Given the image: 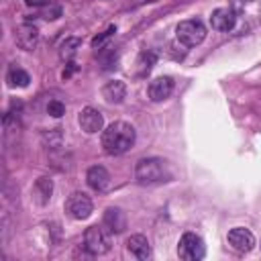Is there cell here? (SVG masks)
I'll return each instance as SVG.
<instances>
[{
    "label": "cell",
    "instance_id": "obj_15",
    "mask_svg": "<svg viewBox=\"0 0 261 261\" xmlns=\"http://www.w3.org/2000/svg\"><path fill=\"white\" fill-rule=\"evenodd\" d=\"M104 226L110 232H114V234L124 232V228H126V214L120 208H112V206L106 208V212H104Z\"/></svg>",
    "mask_w": 261,
    "mask_h": 261
},
{
    "label": "cell",
    "instance_id": "obj_11",
    "mask_svg": "<svg viewBox=\"0 0 261 261\" xmlns=\"http://www.w3.org/2000/svg\"><path fill=\"white\" fill-rule=\"evenodd\" d=\"M234 22H237V12L232 8H216L210 14V24L216 31H222V33L232 31Z\"/></svg>",
    "mask_w": 261,
    "mask_h": 261
},
{
    "label": "cell",
    "instance_id": "obj_3",
    "mask_svg": "<svg viewBox=\"0 0 261 261\" xmlns=\"http://www.w3.org/2000/svg\"><path fill=\"white\" fill-rule=\"evenodd\" d=\"M175 39L186 45V47H196L200 45L204 39H206V27L202 20L198 18H188V20H181L177 27H175Z\"/></svg>",
    "mask_w": 261,
    "mask_h": 261
},
{
    "label": "cell",
    "instance_id": "obj_10",
    "mask_svg": "<svg viewBox=\"0 0 261 261\" xmlns=\"http://www.w3.org/2000/svg\"><path fill=\"white\" fill-rule=\"evenodd\" d=\"M14 41H16V45L20 49L33 51L37 47V43H39V29L35 24H31V22H22L14 31Z\"/></svg>",
    "mask_w": 261,
    "mask_h": 261
},
{
    "label": "cell",
    "instance_id": "obj_9",
    "mask_svg": "<svg viewBox=\"0 0 261 261\" xmlns=\"http://www.w3.org/2000/svg\"><path fill=\"white\" fill-rule=\"evenodd\" d=\"M228 245L239 253H249L255 247V237L249 228L234 226L228 230Z\"/></svg>",
    "mask_w": 261,
    "mask_h": 261
},
{
    "label": "cell",
    "instance_id": "obj_13",
    "mask_svg": "<svg viewBox=\"0 0 261 261\" xmlns=\"http://www.w3.org/2000/svg\"><path fill=\"white\" fill-rule=\"evenodd\" d=\"M126 249L137 257V259H141V261H147V259H151V245H149V241H147V237L145 234H130L128 239H126Z\"/></svg>",
    "mask_w": 261,
    "mask_h": 261
},
{
    "label": "cell",
    "instance_id": "obj_22",
    "mask_svg": "<svg viewBox=\"0 0 261 261\" xmlns=\"http://www.w3.org/2000/svg\"><path fill=\"white\" fill-rule=\"evenodd\" d=\"M47 114H51L53 118L63 116V114H65V104L59 102V100H51V102L47 104Z\"/></svg>",
    "mask_w": 261,
    "mask_h": 261
},
{
    "label": "cell",
    "instance_id": "obj_8",
    "mask_svg": "<svg viewBox=\"0 0 261 261\" xmlns=\"http://www.w3.org/2000/svg\"><path fill=\"white\" fill-rule=\"evenodd\" d=\"M171 92H173V80L169 75H159L151 80L147 88V96L151 102H163L171 96Z\"/></svg>",
    "mask_w": 261,
    "mask_h": 261
},
{
    "label": "cell",
    "instance_id": "obj_19",
    "mask_svg": "<svg viewBox=\"0 0 261 261\" xmlns=\"http://www.w3.org/2000/svg\"><path fill=\"white\" fill-rule=\"evenodd\" d=\"M100 49H102V51H100V55H98V61L102 63L104 69H110V67L116 63L118 53H116L112 47H100Z\"/></svg>",
    "mask_w": 261,
    "mask_h": 261
},
{
    "label": "cell",
    "instance_id": "obj_25",
    "mask_svg": "<svg viewBox=\"0 0 261 261\" xmlns=\"http://www.w3.org/2000/svg\"><path fill=\"white\" fill-rule=\"evenodd\" d=\"M228 2H230V8L237 12V10H243L245 6H249L253 0H228Z\"/></svg>",
    "mask_w": 261,
    "mask_h": 261
},
{
    "label": "cell",
    "instance_id": "obj_27",
    "mask_svg": "<svg viewBox=\"0 0 261 261\" xmlns=\"http://www.w3.org/2000/svg\"><path fill=\"white\" fill-rule=\"evenodd\" d=\"M73 71H75V63H71V61H69V63H67V69L63 71V80H65V77H69Z\"/></svg>",
    "mask_w": 261,
    "mask_h": 261
},
{
    "label": "cell",
    "instance_id": "obj_6",
    "mask_svg": "<svg viewBox=\"0 0 261 261\" xmlns=\"http://www.w3.org/2000/svg\"><path fill=\"white\" fill-rule=\"evenodd\" d=\"M65 210L71 218L75 220H86L90 214H92V200L88 194L84 192H73L67 202H65Z\"/></svg>",
    "mask_w": 261,
    "mask_h": 261
},
{
    "label": "cell",
    "instance_id": "obj_23",
    "mask_svg": "<svg viewBox=\"0 0 261 261\" xmlns=\"http://www.w3.org/2000/svg\"><path fill=\"white\" fill-rule=\"evenodd\" d=\"M112 33H116V27H114V24H112V27H108V29H106L102 35H98V37L92 41V47H98V49H100V47L104 45V41L112 37Z\"/></svg>",
    "mask_w": 261,
    "mask_h": 261
},
{
    "label": "cell",
    "instance_id": "obj_26",
    "mask_svg": "<svg viewBox=\"0 0 261 261\" xmlns=\"http://www.w3.org/2000/svg\"><path fill=\"white\" fill-rule=\"evenodd\" d=\"M29 6H49L51 2L49 0H24Z\"/></svg>",
    "mask_w": 261,
    "mask_h": 261
},
{
    "label": "cell",
    "instance_id": "obj_7",
    "mask_svg": "<svg viewBox=\"0 0 261 261\" xmlns=\"http://www.w3.org/2000/svg\"><path fill=\"white\" fill-rule=\"evenodd\" d=\"M77 122H80V126H82L84 133L96 135V133L102 130V126H104V116H102L100 110H96V108H92V106H86V108L80 110Z\"/></svg>",
    "mask_w": 261,
    "mask_h": 261
},
{
    "label": "cell",
    "instance_id": "obj_17",
    "mask_svg": "<svg viewBox=\"0 0 261 261\" xmlns=\"http://www.w3.org/2000/svg\"><path fill=\"white\" fill-rule=\"evenodd\" d=\"M53 194V181L49 177H39L35 181V198L39 204H47Z\"/></svg>",
    "mask_w": 261,
    "mask_h": 261
},
{
    "label": "cell",
    "instance_id": "obj_4",
    "mask_svg": "<svg viewBox=\"0 0 261 261\" xmlns=\"http://www.w3.org/2000/svg\"><path fill=\"white\" fill-rule=\"evenodd\" d=\"M84 249L90 255H104L110 251V237L102 226H90L84 232Z\"/></svg>",
    "mask_w": 261,
    "mask_h": 261
},
{
    "label": "cell",
    "instance_id": "obj_12",
    "mask_svg": "<svg viewBox=\"0 0 261 261\" xmlns=\"http://www.w3.org/2000/svg\"><path fill=\"white\" fill-rule=\"evenodd\" d=\"M86 181L92 190L96 192H106L110 188V173L106 171V167L102 165H92L88 171H86Z\"/></svg>",
    "mask_w": 261,
    "mask_h": 261
},
{
    "label": "cell",
    "instance_id": "obj_2",
    "mask_svg": "<svg viewBox=\"0 0 261 261\" xmlns=\"http://www.w3.org/2000/svg\"><path fill=\"white\" fill-rule=\"evenodd\" d=\"M135 177L143 186H153V184H163L171 179V171L165 159L161 157H145L139 159L135 165Z\"/></svg>",
    "mask_w": 261,
    "mask_h": 261
},
{
    "label": "cell",
    "instance_id": "obj_24",
    "mask_svg": "<svg viewBox=\"0 0 261 261\" xmlns=\"http://www.w3.org/2000/svg\"><path fill=\"white\" fill-rule=\"evenodd\" d=\"M41 16H43V18H47V20H55V18H59V16H61V8H59V6H55V4H49V8H47L45 12H41Z\"/></svg>",
    "mask_w": 261,
    "mask_h": 261
},
{
    "label": "cell",
    "instance_id": "obj_18",
    "mask_svg": "<svg viewBox=\"0 0 261 261\" xmlns=\"http://www.w3.org/2000/svg\"><path fill=\"white\" fill-rule=\"evenodd\" d=\"M80 47H82V41H80L77 37H67V39L61 41V45H59V57H61L63 61H71V59L75 57V53H77Z\"/></svg>",
    "mask_w": 261,
    "mask_h": 261
},
{
    "label": "cell",
    "instance_id": "obj_16",
    "mask_svg": "<svg viewBox=\"0 0 261 261\" xmlns=\"http://www.w3.org/2000/svg\"><path fill=\"white\" fill-rule=\"evenodd\" d=\"M6 82H8L10 88H27L29 82H31V75H29L24 69L12 65V67L8 69V73H6Z\"/></svg>",
    "mask_w": 261,
    "mask_h": 261
},
{
    "label": "cell",
    "instance_id": "obj_14",
    "mask_svg": "<svg viewBox=\"0 0 261 261\" xmlns=\"http://www.w3.org/2000/svg\"><path fill=\"white\" fill-rule=\"evenodd\" d=\"M126 96V86L122 80H110L102 86V98L108 104H120Z\"/></svg>",
    "mask_w": 261,
    "mask_h": 261
},
{
    "label": "cell",
    "instance_id": "obj_1",
    "mask_svg": "<svg viewBox=\"0 0 261 261\" xmlns=\"http://www.w3.org/2000/svg\"><path fill=\"white\" fill-rule=\"evenodd\" d=\"M137 141V133L135 126L124 122V120H116L112 124H108L102 130V147L108 155H122L126 153Z\"/></svg>",
    "mask_w": 261,
    "mask_h": 261
},
{
    "label": "cell",
    "instance_id": "obj_5",
    "mask_svg": "<svg viewBox=\"0 0 261 261\" xmlns=\"http://www.w3.org/2000/svg\"><path fill=\"white\" fill-rule=\"evenodd\" d=\"M177 255L184 259V261H198L206 255V247H204V241L194 234V232H186L181 234L179 243H177Z\"/></svg>",
    "mask_w": 261,
    "mask_h": 261
},
{
    "label": "cell",
    "instance_id": "obj_21",
    "mask_svg": "<svg viewBox=\"0 0 261 261\" xmlns=\"http://www.w3.org/2000/svg\"><path fill=\"white\" fill-rule=\"evenodd\" d=\"M43 141H45V145H49V147H59L61 145V141H63V135H61V128H51V130H47V133H43Z\"/></svg>",
    "mask_w": 261,
    "mask_h": 261
},
{
    "label": "cell",
    "instance_id": "obj_20",
    "mask_svg": "<svg viewBox=\"0 0 261 261\" xmlns=\"http://www.w3.org/2000/svg\"><path fill=\"white\" fill-rule=\"evenodd\" d=\"M155 61H157V55L153 51H143L139 55V59H137V65L141 67V71H149L155 65Z\"/></svg>",
    "mask_w": 261,
    "mask_h": 261
}]
</instances>
